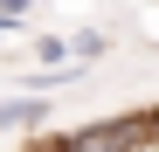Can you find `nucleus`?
I'll list each match as a JSON object with an SVG mask.
<instances>
[{
  "label": "nucleus",
  "mask_w": 159,
  "mask_h": 152,
  "mask_svg": "<svg viewBox=\"0 0 159 152\" xmlns=\"http://www.w3.org/2000/svg\"><path fill=\"white\" fill-rule=\"evenodd\" d=\"M152 138V111L139 118H97V124H76V132H62L48 152H145Z\"/></svg>",
  "instance_id": "obj_1"
},
{
  "label": "nucleus",
  "mask_w": 159,
  "mask_h": 152,
  "mask_svg": "<svg viewBox=\"0 0 159 152\" xmlns=\"http://www.w3.org/2000/svg\"><path fill=\"white\" fill-rule=\"evenodd\" d=\"M48 118V97H7L0 104V132H35Z\"/></svg>",
  "instance_id": "obj_2"
},
{
  "label": "nucleus",
  "mask_w": 159,
  "mask_h": 152,
  "mask_svg": "<svg viewBox=\"0 0 159 152\" xmlns=\"http://www.w3.org/2000/svg\"><path fill=\"white\" fill-rule=\"evenodd\" d=\"M35 62H42V69L76 62V42H69V35H35Z\"/></svg>",
  "instance_id": "obj_3"
},
{
  "label": "nucleus",
  "mask_w": 159,
  "mask_h": 152,
  "mask_svg": "<svg viewBox=\"0 0 159 152\" xmlns=\"http://www.w3.org/2000/svg\"><path fill=\"white\" fill-rule=\"evenodd\" d=\"M69 42H76V62H97L104 48H111V35H104V28H76Z\"/></svg>",
  "instance_id": "obj_4"
},
{
  "label": "nucleus",
  "mask_w": 159,
  "mask_h": 152,
  "mask_svg": "<svg viewBox=\"0 0 159 152\" xmlns=\"http://www.w3.org/2000/svg\"><path fill=\"white\" fill-rule=\"evenodd\" d=\"M0 14H14V21H28V14H35V0H0Z\"/></svg>",
  "instance_id": "obj_5"
},
{
  "label": "nucleus",
  "mask_w": 159,
  "mask_h": 152,
  "mask_svg": "<svg viewBox=\"0 0 159 152\" xmlns=\"http://www.w3.org/2000/svg\"><path fill=\"white\" fill-rule=\"evenodd\" d=\"M7 35H14V14H0V42H7Z\"/></svg>",
  "instance_id": "obj_6"
}]
</instances>
